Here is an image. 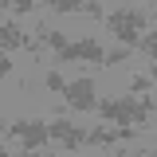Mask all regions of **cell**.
Segmentation results:
<instances>
[{"mask_svg":"<svg viewBox=\"0 0 157 157\" xmlns=\"http://www.w3.org/2000/svg\"><path fill=\"white\" fill-rule=\"evenodd\" d=\"M145 8H114L110 16H106V28L114 32L122 43H130V47H137L141 43V36H145Z\"/></svg>","mask_w":157,"mask_h":157,"instance_id":"1","label":"cell"},{"mask_svg":"<svg viewBox=\"0 0 157 157\" xmlns=\"http://www.w3.org/2000/svg\"><path fill=\"white\" fill-rule=\"evenodd\" d=\"M8 137H20V145L28 149V153H36L43 149L47 141H51V122H39V118H20L8 126Z\"/></svg>","mask_w":157,"mask_h":157,"instance_id":"2","label":"cell"},{"mask_svg":"<svg viewBox=\"0 0 157 157\" xmlns=\"http://www.w3.org/2000/svg\"><path fill=\"white\" fill-rule=\"evenodd\" d=\"M63 110H78V114H86V110H94L98 98H94V78H71L67 82V90H63Z\"/></svg>","mask_w":157,"mask_h":157,"instance_id":"3","label":"cell"},{"mask_svg":"<svg viewBox=\"0 0 157 157\" xmlns=\"http://www.w3.org/2000/svg\"><path fill=\"white\" fill-rule=\"evenodd\" d=\"M59 59H63V63H90V67H102V63H106V51H102L98 39H78V43H71Z\"/></svg>","mask_w":157,"mask_h":157,"instance_id":"4","label":"cell"},{"mask_svg":"<svg viewBox=\"0 0 157 157\" xmlns=\"http://www.w3.org/2000/svg\"><path fill=\"white\" fill-rule=\"evenodd\" d=\"M86 137H90V130L75 126L71 118H55V122H51V141H59L63 149H78V145H86Z\"/></svg>","mask_w":157,"mask_h":157,"instance_id":"5","label":"cell"},{"mask_svg":"<svg viewBox=\"0 0 157 157\" xmlns=\"http://www.w3.org/2000/svg\"><path fill=\"white\" fill-rule=\"evenodd\" d=\"M0 43H4V51H16V47H24V51L39 55V43H43V39H32L28 32H20L16 20H4V24H0Z\"/></svg>","mask_w":157,"mask_h":157,"instance_id":"6","label":"cell"},{"mask_svg":"<svg viewBox=\"0 0 157 157\" xmlns=\"http://www.w3.org/2000/svg\"><path fill=\"white\" fill-rule=\"evenodd\" d=\"M137 51H141V55H149V63H153V67H149V75L157 78V32H145L141 43H137Z\"/></svg>","mask_w":157,"mask_h":157,"instance_id":"7","label":"cell"},{"mask_svg":"<svg viewBox=\"0 0 157 157\" xmlns=\"http://www.w3.org/2000/svg\"><path fill=\"white\" fill-rule=\"evenodd\" d=\"M39 4H43V8H51V12H67V16L86 8V0H39Z\"/></svg>","mask_w":157,"mask_h":157,"instance_id":"8","label":"cell"},{"mask_svg":"<svg viewBox=\"0 0 157 157\" xmlns=\"http://www.w3.org/2000/svg\"><path fill=\"white\" fill-rule=\"evenodd\" d=\"M149 86H153V75H134L130 78V94H149Z\"/></svg>","mask_w":157,"mask_h":157,"instance_id":"9","label":"cell"},{"mask_svg":"<svg viewBox=\"0 0 157 157\" xmlns=\"http://www.w3.org/2000/svg\"><path fill=\"white\" fill-rule=\"evenodd\" d=\"M134 51H137V47H130V43H126V47H118V51H106V63H102V67H114V63H122V59H130Z\"/></svg>","mask_w":157,"mask_h":157,"instance_id":"10","label":"cell"},{"mask_svg":"<svg viewBox=\"0 0 157 157\" xmlns=\"http://www.w3.org/2000/svg\"><path fill=\"white\" fill-rule=\"evenodd\" d=\"M43 86H47V90H59V94H63V90H67V78L59 75V71H47V75H43Z\"/></svg>","mask_w":157,"mask_h":157,"instance_id":"11","label":"cell"},{"mask_svg":"<svg viewBox=\"0 0 157 157\" xmlns=\"http://www.w3.org/2000/svg\"><path fill=\"white\" fill-rule=\"evenodd\" d=\"M36 4H39V0H12V8H8V16H12V12H16V16H28V12H32Z\"/></svg>","mask_w":157,"mask_h":157,"instance_id":"12","label":"cell"},{"mask_svg":"<svg viewBox=\"0 0 157 157\" xmlns=\"http://www.w3.org/2000/svg\"><path fill=\"white\" fill-rule=\"evenodd\" d=\"M86 16H94V20H106V12H102V4L98 0H86V8H82Z\"/></svg>","mask_w":157,"mask_h":157,"instance_id":"13","label":"cell"},{"mask_svg":"<svg viewBox=\"0 0 157 157\" xmlns=\"http://www.w3.org/2000/svg\"><path fill=\"white\" fill-rule=\"evenodd\" d=\"M0 75H4V78L12 75V55H4V59H0Z\"/></svg>","mask_w":157,"mask_h":157,"instance_id":"14","label":"cell"},{"mask_svg":"<svg viewBox=\"0 0 157 157\" xmlns=\"http://www.w3.org/2000/svg\"><path fill=\"white\" fill-rule=\"evenodd\" d=\"M0 4H4V12H8V8H12V0H0Z\"/></svg>","mask_w":157,"mask_h":157,"instance_id":"15","label":"cell"},{"mask_svg":"<svg viewBox=\"0 0 157 157\" xmlns=\"http://www.w3.org/2000/svg\"><path fill=\"white\" fill-rule=\"evenodd\" d=\"M153 12H157V4H153Z\"/></svg>","mask_w":157,"mask_h":157,"instance_id":"16","label":"cell"},{"mask_svg":"<svg viewBox=\"0 0 157 157\" xmlns=\"http://www.w3.org/2000/svg\"><path fill=\"white\" fill-rule=\"evenodd\" d=\"M153 153H157V149H153Z\"/></svg>","mask_w":157,"mask_h":157,"instance_id":"17","label":"cell"}]
</instances>
